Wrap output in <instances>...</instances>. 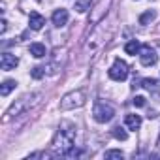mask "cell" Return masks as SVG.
<instances>
[{"label":"cell","instance_id":"cell-1","mask_svg":"<svg viewBox=\"0 0 160 160\" xmlns=\"http://www.w3.org/2000/svg\"><path fill=\"white\" fill-rule=\"evenodd\" d=\"M75 124L70 121H62L53 141H51V152L53 156H66V152L73 147V139H75Z\"/></svg>","mask_w":160,"mask_h":160},{"label":"cell","instance_id":"cell-2","mask_svg":"<svg viewBox=\"0 0 160 160\" xmlns=\"http://www.w3.org/2000/svg\"><path fill=\"white\" fill-rule=\"evenodd\" d=\"M40 98H42V92H27V94H23L21 98H17V100L10 106V109L6 111V119H12V117H17V115L27 113L32 106L38 104Z\"/></svg>","mask_w":160,"mask_h":160},{"label":"cell","instance_id":"cell-3","mask_svg":"<svg viewBox=\"0 0 160 160\" xmlns=\"http://www.w3.org/2000/svg\"><path fill=\"white\" fill-rule=\"evenodd\" d=\"M87 102V94L83 89H75L68 94H64L60 98V109L62 111H70V109H77V108H83Z\"/></svg>","mask_w":160,"mask_h":160},{"label":"cell","instance_id":"cell-4","mask_svg":"<svg viewBox=\"0 0 160 160\" xmlns=\"http://www.w3.org/2000/svg\"><path fill=\"white\" fill-rule=\"evenodd\" d=\"M92 117L96 122H109L113 117H115V108L104 100H96L94 102V108H92Z\"/></svg>","mask_w":160,"mask_h":160},{"label":"cell","instance_id":"cell-5","mask_svg":"<svg viewBox=\"0 0 160 160\" xmlns=\"http://www.w3.org/2000/svg\"><path fill=\"white\" fill-rule=\"evenodd\" d=\"M109 6H111V0H100V2L94 6V10H91V25H98L106 19L108 12H109Z\"/></svg>","mask_w":160,"mask_h":160},{"label":"cell","instance_id":"cell-6","mask_svg":"<svg viewBox=\"0 0 160 160\" xmlns=\"http://www.w3.org/2000/svg\"><path fill=\"white\" fill-rule=\"evenodd\" d=\"M108 73H109V77L113 81H124L128 77V64L124 60H121V58H115V62L111 64Z\"/></svg>","mask_w":160,"mask_h":160},{"label":"cell","instance_id":"cell-7","mask_svg":"<svg viewBox=\"0 0 160 160\" xmlns=\"http://www.w3.org/2000/svg\"><path fill=\"white\" fill-rule=\"evenodd\" d=\"M139 60H141L143 66H154L156 60H158V55H156V51L151 45H141V49H139Z\"/></svg>","mask_w":160,"mask_h":160},{"label":"cell","instance_id":"cell-8","mask_svg":"<svg viewBox=\"0 0 160 160\" xmlns=\"http://www.w3.org/2000/svg\"><path fill=\"white\" fill-rule=\"evenodd\" d=\"M19 64V58L12 53H4L2 58H0V68H2L4 72H10V70H15Z\"/></svg>","mask_w":160,"mask_h":160},{"label":"cell","instance_id":"cell-9","mask_svg":"<svg viewBox=\"0 0 160 160\" xmlns=\"http://www.w3.org/2000/svg\"><path fill=\"white\" fill-rule=\"evenodd\" d=\"M68 10H64V8H60V10H55L53 12V15H51V21H53V25L55 27H64L66 23H68Z\"/></svg>","mask_w":160,"mask_h":160},{"label":"cell","instance_id":"cell-10","mask_svg":"<svg viewBox=\"0 0 160 160\" xmlns=\"http://www.w3.org/2000/svg\"><path fill=\"white\" fill-rule=\"evenodd\" d=\"M124 124H126L128 130H134V132H136V130H139V126H141V117L136 115V113H130V115H126Z\"/></svg>","mask_w":160,"mask_h":160},{"label":"cell","instance_id":"cell-11","mask_svg":"<svg viewBox=\"0 0 160 160\" xmlns=\"http://www.w3.org/2000/svg\"><path fill=\"white\" fill-rule=\"evenodd\" d=\"M30 28L32 30H40L43 25H45V17L43 15H40L38 12H30Z\"/></svg>","mask_w":160,"mask_h":160},{"label":"cell","instance_id":"cell-12","mask_svg":"<svg viewBox=\"0 0 160 160\" xmlns=\"http://www.w3.org/2000/svg\"><path fill=\"white\" fill-rule=\"evenodd\" d=\"M30 55H32V57H36V58L45 57V45H43V43H40V42L30 43Z\"/></svg>","mask_w":160,"mask_h":160},{"label":"cell","instance_id":"cell-13","mask_svg":"<svg viewBox=\"0 0 160 160\" xmlns=\"http://www.w3.org/2000/svg\"><path fill=\"white\" fill-rule=\"evenodd\" d=\"M15 81H13V79H6V81L2 83V85H0V96H8L13 89H15Z\"/></svg>","mask_w":160,"mask_h":160},{"label":"cell","instance_id":"cell-14","mask_svg":"<svg viewBox=\"0 0 160 160\" xmlns=\"http://www.w3.org/2000/svg\"><path fill=\"white\" fill-rule=\"evenodd\" d=\"M139 49H141V45H139L138 40H130V42L124 45V51H126L128 55H139Z\"/></svg>","mask_w":160,"mask_h":160},{"label":"cell","instance_id":"cell-15","mask_svg":"<svg viewBox=\"0 0 160 160\" xmlns=\"http://www.w3.org/2000/svg\"><path fill=\"white\" fill-rule=\"evenodd\" d=\"M154 19H156V12H154V10H149V12H145V13L139 15V25H149V23H152Z\"/></svg>","mask_w":160,"mask_h":160},{"label":"cell","instance_id":"cell-16","mask_svg":"<svg viewBox=\"0 0 160 160\" xmlns=\"http://www.w3.org/2000/svg\"><path fill=\"white\" fill-rule=\"evenodd\" d=\"M111 136H113L115 139H119V141H126V139H128V134H126V130H124L122 126H115V128L111 130Z\"/></svg>","mask_w":160,"mask_h":160},{"label":"cell","instance_id":"cell-17","mask_svg":"<svg viewBox=\"0 0 160 160\" xmlns=\"http://www.w3.org/2000/svg\"><path fill=\"white\" fill-rule=\"evenodd\" d=\"M75 10L79 13H85L87 10H91V0H75Z\"/></svg>","mask_w":160,"mask_h":160},{"label":"cell","instance_id":"cell-18","mask_svg":"<svg viewBox=\"0 0 160 160\" xmlns=\"http://www.w3.org/2000/svg\"><path fill=\"white\" fill-rule=\"evenodd\" d=\"M141 87H145V89H156L158 87V79H152V77H147V79H143L141 81Z\"/></svg>","mask_w":160,"mask_h":160},{"label":"cell","instance_id":"cell-19","mask_svg":"<svg viewBox=\"0 0 160 160\" xmlns=\"http://www.w3.org/2000/svg\"><path fill=\"white\" fill-rule=\"evenodd\" d=\"M122 156H124L122 151H117V149H111V151H106V152H104V158H108V160H109V158H119V160H121Z\"/></svg>","mask_w":160,"mask_h":160},{"label":"cell","instance_id":"cell-20","mask_svg":"<svg viewBox=\"0 0 160 160\" xmlns=\"http://www.w3.org/2000/svg\"><path fill=\"white\" fill-rule=\"evenodd\" d=\"M30 75H32L34 79H42V77L45 75V68H42V66H36V68H32V70H30Z\"/></svg>","mask_w":160,"mask_h":160},{"label":"cell","instance_id":"cell-21","mask_svg":"<svg viewBox=\"0 0 160 160\" xmlns=\"http://www.w3.org/2000/svg\"><path fill=\"white\" fill-rule=\"evenodd\" d=\"M79 154H81V151H79V149H73V147L66 152V156H68V158H75V156H79Z\"/></svg>","mask_w":160,"mask_h":160},{"label":"cell","instance_id":"cell-22","mask_svg":"<svg viewBox=\"0 0 160 160\" xmlns=\"http://www.w3.org/2000/svg\"><path fill=\"white\" fill-rule=\"evenodd\" d=\"M132 102H134V106H138V108H143V106H145V98H143V96H136Z\"/></svg>","mask_w":160,"mask_h":160},{"label":"cell","instance_id":"cell-23","mask_svg":"<svg viewBox=\"0 0 160 160\" xmlns=\"http://www.w3.org/2000/svg\"><path fill=\"white\" fill-rule=\"evenodd\" d=\"M0 25H2V27H0V32H6V28H8V23H6V19H2V23H0Z\"/></svg>","mask_w":160,"mask_h":160},{"label":"cell","instance_id":"cell-24","mask_svg":"<svg viewBox=\"0 0 160 160\" xmlns=\"http://www.w3.org/2000/svg\"><path fill=\"white\" fill-rule=\"evenodd\" d=\"M158 145H160V136H158Z\"/></svg>","mask_w":160,"mask_h":160}]
</instances>
